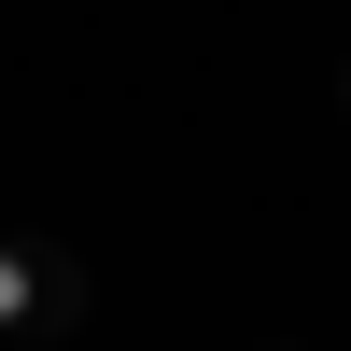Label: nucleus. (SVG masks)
I'll return each instance as SVG.
<instances>
[{"label": "nucleus", "mask_w": 351, "mask_h": 351, "mask_svg": "<svg viewBox=\"0 0 351 351\" xmlns=\"http://www.w3.org/2000/svg\"><path fill=\"white\" fill-rule=\"evenodd\" d=\"M0 337H28V351L84 337V253L71 239H0Z\"/></svg>", "instance_id": "obj_1"}, {"label": "nucleus", "mask_w": 351, "mask_h": 351, "mask_svg": "<svg viewBox=\"0 0 351 351\" xmlns=\"http://www.w3.org/2000/svg\"><path fill=\"white\" fill-rule=\"evenodd\" d=\"M281 351H309V337H281Z\"/></svg>", "instance_id": "obj_2"}]
</instances>
